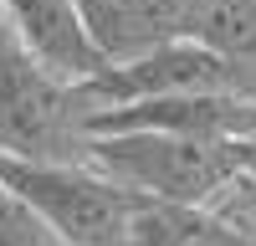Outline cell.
<instances>
[{
	"label": "cell",
	"mask_w": 256,
	"mask_h": 246,
	"mask_svg": "<svg viewBox=\"0 0 256 246\" xmlns=\"http://www.w3.org/2000/svg\"><path fill=\"white\" fill-rule=\"evenodd\" d=\"M236 164L246 174H256V134H246V138H236Z\"/></svg>",
	"instance_id": "11"
},
{
	"label": "cell",
	"mask_w": 256,
	"mask_h": 246,
	"mask_svg": "<svg viewBox=\"0 0 256 246\" xmlns=\"http://www.w3.org/2000/svg\"><path fill=\"white\" fill-rule=\"evenodd\" d=\"M82 20L108 62H128L148 46L195 36L200 0H77Z\"/></svg>",
	"instance_id": "6"
},
{
	"label": "cell",
	"mask_w": 256,
	"mask_h": 246,
	"mask_svg": "<svg viewBox=\"0 0 256 246\" xmlns=\"http://www.w3.org/2000/svg\"><path fill=\"white\" fill-rule=\"evenodd\" d=\"M0 184L31 205L67 246H123L138 190L118 184L88 159H10L0 154Z\"/></svg>",
	"instance_id": "2"
},
{
	"label": "cell",
	"mask_w": 256,
	"mask_h": 246,
	"mask_svg": "<svg viewBox=\"0 0 256 246\" xmlns=\"http://www.w3.org/2000/svg\"><path fill=\"white\" fill-rule=\"evenodd\" d=\"M210 210H216V216H220V220H226L246 246H256V174L236 170V174H230L220 190H216Z\"/></svg>",
	"instance_id": "10"
},
{
	"label": "cell",
	"mask_w": 256,
	"mask_h": 246,
	"mask_svg": "<svg viewBox=\"0 0 256 246\" xmlns=\"http://www.w3.org/2000/svg\"><path fill=\"white\" fill-rule=\"evenodd\" d=\"M6 6L10 41L26 52L36 67H46L62 82H88L92 72L108 67L98 41L82 20L77 0H0Z\"/></svg>",
	"instance_id": "5"
},
{
	"label": "cell",
	"mask_w": 256,
	"mask_h": 246,
	"mask_svg": "<svg viewBox=\"0 0 256 246\" xmlns=\"http://www.w3.org/2000/svg\"><path fill=\"white\" fill-rule=\"evenodd\" d=\"M216 88H241L251 82L241 67H230L220 52H210L200 36H180L164 46H148L128 62H108L102 72L82 82L88 108H118V102H144V98H174V92H216Z\"/></svg>",
	"instance_id": "4"
},
{
	"label": "cell",
	"mask_w": 256,
	"mask_h": 246,
	"mask_svg": "<svg viewBox=\"0 0 256 246\" xmlns=\"http://www.w3.org/2000/svg\"><path fill=\"white\" fill-rule=\"evenodd\" d=\"M0 246H67L10 184H0Z\"/></svg>",
	"instance_id": "9"
},
{
	"label": "cell",
	"mask_w": 256,
	"mask_h": 246,
	"mask_svg": "<svg viewBox=\"0 0 256 246\" xmlns=\"http://www.w3.org/2000/svg\"><path fill=\"white\" fill-rule=\"evenodd\" d=\"M88 164L148 200L210 205L216 190L241 170L236 138H195L169 128H108L88 138Z\"/></svg>",
	"instance_id": "1"
},
{
	"label": "cell",
	"mask_w": 256,
	"mask_h": 246,
	"mask_svg": "<svg viewBox=\"0 0 256 246\" xmlns=\"http://www.w3.org/2000/svg\"><path fill=\"white\" fill-rule=\"evenodd\" d=\"M88 98L6 41L0 46V154L10 159H88Z\"/></svg>",
	"instance_id": "3"
},
{
	"label": "cell",
	"mask_w": 256,
	"mask_h": 246,
	"mask_svg": "<svg viewBox=\"0 0 256 246\" xmlns=\"http://www.w3.org/2000/svg\"><path fill=\"white\" fill-rule=\"evenodd\" d=\"M195 36L230 67H241L256 92V0H200Z\"/></svg>",
	"instance_id": "8"
},
{
	"label": "cell",
	"mask_w": 256,
	"mask_h": 246,
	"mask_svg": "<svg viewBox=\"0 0 256 246\" xmlns=\"http://www.w3.org/2000/svg\"><path fill=\"white\" fill-rule=\"evenodd\" d=\"M123 246H246L210 205H184V200H138L134 226Z\"/></svg>",
	"instance_id": "7"
}]
</instances>
